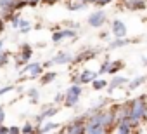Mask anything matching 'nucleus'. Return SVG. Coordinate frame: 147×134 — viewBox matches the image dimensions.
<instances>
[{"label": "nucleus", "instance_id": "nucleus-1", "mask_svg": "<svg viewBox=\"0 0 147 134\" xmlns=\"http://www.w3.org/2000/svg\"><path fill=\"white\" fill-rule=\"evenodd\" d=\"M145 108H147V98L140 96L131 101H128V120L133 127H137L142 120H145Z\"/></svg>", "mask_w": 147, "mask_h": 134}, {"label": "nucleus", "instance_id": "nucleus-2", "mask_svg": "<svg viewBox=\"0 0 147 134\" xmlns=\"http://www.w3.org/2000/svg\"><path fill=\"white\" fill-rule=\"evenodd\" d=\"M24 7L23 0H0V18L7 23L14 12H21Z\"/></svg>", "mask_w": 147, "mask_h": 134}, {"label": "nucleus", "instance_id": "nucleus-3", "mask_svg": "<svg viewBox=\"0 0 147 134\" xmlns=\"http://www.w3.org/2000/svg\"><path fill=\"white\" fill-rule=\"evenodd\" d=\"M82 94H83V85H80V84H71V85L66 89V92H64V101H62V105H64L66 108H75V106L80 103Z\"/></svg>", "mask_w": 147, "mask_h": 134}, {"label": "nucleus", "instance_id": "nucleus-4", "mask_svg": "<svg viewBox=\"0 0 147 134\" xmlns=\"http://www.w3.org/2000/svg\"><path fill=\"white\" fill-rule=\"evenodd\" d=\"M45 70H43V66H42V63H38V61H30L28 64H24L23 68H21V79H26V80H38L40 79V75L43 73Z\"/></svg>", "mask_w": 147, "mask_h": 134}, {"label": "nucleus", "instance_id": "nucleus-5", "mask_svg": "<svg viewBox=\"0 0 147 134\" xmlns=\"http://www.w3.org/2000/svg\"><path fill=\"white\" fill-rule=\"evenodd\" d=\"M7 23H11V26H12L14 30L21 31L23 35H26V33H30V31L33 30V25H31V21L24 19V18L21 16V12H14V14L9 18V21H7Z\"/></svg>", "mask_w": 147, "mask_h": 134}, {"label": "nucleus", "instance_id": "nucleus-6", "mask_svg": "<svg viewBox=\"0 0 147 134\" xmlns=\"http://www.w3.org/2000/svg\"><path fill=\"white\" fill-rule=\"evenodd\" d=\"M78 37L76 30H73V28H55L52 31V44H61L64 40H75Z\"/></svg>", "mask_w": 147, "mask_h": 134}, {"label": "nucleus", "instance_id": "nucleus-7", "mask_svg": "<svg viewBox=\"0 0 147 134\" xmlns=\"http://www.w3.org/2000/svg\"><path fill=\"white\" fill-rule=\"evenodd\" d=\"M85 120H87V115H80L76 118H73L69 124H66L62 129L67 132V134H85Z\"/></svg>", "mask_w": 147, "mask_h": 134}, {"label": "nucleus", "instance_id": "nucleus-8", "mask_svg": "<svg viewBox=\"0 0 147 134\" xmlns=\"http://www.w3.org/2000/svg\"><path fill=\"white\" fill-rule=\"evenodd\" d=\"M31 57H33V47L30 45V44H21V47H19V52L16 54V66H24V64H28L30 61H31Z\"/></svg>", "mask_w": 147, "mask_h": 134}, {"label": "nucleus", "instance_id": "nucleus-9", "mask_svg": "<svg viewBox=\"0 0 147 134\" xmlns=\"http://www.w3.org/2000/svg\"><path fill=\"white\" fill-rule=\"evenodd\" d=\"M57 113H59V106H57V105H49V106H45V108L35 117L33 124H35V125H40V124H43L45 120H52V117H55Z\"/></svg>", "mask_w": 147, "mask_h": 134}, {"label": "nucleus", "instance_id": "nucleus-10", "mask_svg": "<svg viewBox=\"0 0 147 134\" xmlns=\"http://www.w3.org/2000/svg\"><path fill=\"white\" fill-rule=\"evenodd\" d=\"M106 21H107V14H106V11H102V9H97V11L90 12L88 19H87L88 26H92V28H100V26L106 25Z\"/></svg>", "mask_w": 147, "mask_h": 134}, {"label": "nucleus", "instance_id": "nucleus-11", "mask_svg": "<svg viewBox=\"0 0 147 134\" xmlns=\"http://www.w3.org/2000/svg\"><path fill=\"white\" fill-rule=\"evenodd\" d=\"M73 52H69V51H59V52H55L52 57H50V61H52V64L55 66H62V64H71L73 63Z\"/></svg>", "mask_w": 147, "mask_h": 134}, {"label": "nucleus", "instance_id": "nucleus-12", "mask_svg": "<svg viewBox=\"0 0 147 134\" xmlns=\"http://www.w3.org/2000/svg\"><path fill=\"white\" fill-rule=\"evenodd\" d=\"M109 31L114 35V38H125L126 37V25H125V21L113 19L111 26H109Z\"/></svg>", "mask_w": 147, "mask_h": 134}, {"label": "nucleus", "instance_id": "nucleus-13", "mask_svg": "<svg viewBox=\"0 0 147 134\" xmlns=\"http://www.w3.org/2000/svg\"><path fill=\"white\" fill-rule=\"evenodd\" d=\"M78 75V84L80 85H85V84H92L99 75H97V72H94V70H88V68H83L80 73H76Z\"/></svg>", "mask_w": 147, "mask_h": 134}, {"label": "nucleus", "instance_id": "nucleus-14", "mask_svg": "<svg viewBox=\"0 0 147 134\" xmlns=\"http://www.w3.org/2000/svg\"><path fill=\"white\" fill-rule=\"evenodd\" d=\"M128 84V79L126 77H121V75H113L111 77V80H107V91L109 92H113V91H116V89H119V87H125Z\"/></svg>", "mask_w": 147, "mask_h": 134}, {"label": "nucleus", "instance_id": "nucleus-15", "mask_svg": "<svg viewBox=\"0 0 147 134\" xmlns=\"http://www.w3.org/2000/svg\"><path fill=\"white\" fill-rule=\"evenodd\" d=\"M113 131H116V134H133V125L128 118H125V120H118Z\"/></svg>", "mask_w": 147, "mask_h": 134}, {"label": "nucleus", "instance_id": "nucleus-16", "mask_svg": "<svg viewBox=\"0 0 147 134\" xmlns=\"http://www.w3.org/2000/svg\"><path fill=\"white\" fill-rule=\"evenodd\" d=\"M36 127H38V134H47V132H52V131L59 129V124L54 122V120H45L43 124H40Z\"/></svg>", "mask_w": 147, "mask_h": 134}, {"label": "nucleus", "instance_id": "nucleus-17", "mask_svg": "<svg viewBox=\"0 0 147 134\" xmlns=\"http://www.w3.org/2000/svg\"><path fill=\"white\" fill-rule=\"evenodd\" d=\"M57 79V72H54V70H45L42 75H40V84L42 85H49V84H52L54 80Z\"/></svg>", "mask_w": 147, "mask_h": 134}, {"label": "nucleus", "instance_id": "nucleus-18", "mask_svg": "<svg viewBox=\"0 0 147 134\" xmlns=\"http://www.w3.org/2000/svg\"><path fill=\"white\" fill-rule=\"evenodd\" d=\"M123 68V61L121 59H114V61H107V72L109 75H118Z\"/></svg>", "mask_w": 147, "mask_h": 134}, {"label": "nucleus", "instance_id": "nucleus-19", "mask_svg": "<svg viewBox=\"0 0 147 134\" xmlns=\"http://www.w3.org/2000/svg\"><path fill=\"white\" fill-rule=\"evenodd\" d=\"M66 5L69 11H82L88 5L87 0H66Z\"/></svg>", "mask_w": 147, "mask_h": 134}, {"label": "nucleus", "instance_id": "nucleus-20", "mask_svg": "<svg viewBox=\"0 0 147 134\" xmlns=\"http://www.w3.org/2000/svg\"><path fill=\"white\" fill-rule=\"evenodd\" d=\"M145 82H147V75H138V77H135V79L128 80L126 87H128V91H135L137 87H140V85H142V84H145Z\"/></svg>", "mask_w": 147, "mask_h": 134}, {"label": "nucleus", "instance_id": "nucleus-21", "mask_svg": "<svg viewBox=\"0 0 147 134\" xmlns=\"http://www.w3.org/2000/svg\"><path fill=\"white\" fill-rule=\"evenodd\" d=\"M133 40H130V38H114V40H109V49L111 51H114V49H121V47H125V45H130Z\"/></svg>", "mask_w": 147, "mask_h": 134}, {"label": "nucleus", "instance_id": "nucleus-22", "mask_svg": "<svg viewBox=\"0 0 147 134\" xmlns=\"http://www.w3.org/2000/svg\"><path fill=\"white\" fill-rule=\"evenodd\" d=\"M26 96H28V101H30L31 105H36V103L40 101V91H38L36 87H30V89L26 91Z\"/></svg>", "mask_w": 147, "mask_h": 134}, {"label": "nucleus", "instance_id": "nucleus-23", "mask_svg": "<svg viewBox=\"0 0 147 134\" xmlns=\"http://www.w3.org/2000/svg\"><path fill=\"white\" fill-rule=\"evenodd\" d=\"M21 134H38V127L33 122H24L21 125Z\"/></svg>", "mask_w": 147, "mask_h": 134}, {"label": "nucleus", "instance_id": "nucleus-24", "mask_svg": "<svg viewBox=\"0 0 147 134\" xmlns=\"http://www.w3.org/2000/svg\"><path fill=\"white\" fill-rule=\"evenodd\" d=\"M106 87H107V80L102 79V77H97V79L92 82V89H94V91H104Z\"/></svg>", "mask_w": 147, "mask_h": 134}, {"label": "nucleus", "instance_id": "nucleus-25", "mask_svg": "<svg viewBox=\"0 0 147 134\" xmlns=\"http://www.w3.org/2000/svg\"><path fill=\"white\" fill-rule=\"evenodd\" d=\"M11 63V52L5 49H0V68H4Z\"/></svg>", "mask_w": 147, "mask_h": 134}, {"label": "nucleus", "instance_id": "nucleus-26", "mask_svg": "<svg viewBox=\"0 0 147 134\" xmlns=\"http://www.w3.org/2000/svg\"><path fill=\"white\" fill-rule=\"evenodd\" d=\"M14 89H16V85H14V84H7V85H2V87H0V96H5V94L12 92Z\"/></svg>", "mask_w": 147, "mask_h": 134}, {"label": "nucleus", "instance_id": "nucleus-27", "mask_svg": "<svg viewBox=\"0 0 147 134\" xmlns=\"http://www.w3.org/2000/svg\"><path fill=\"white\" fill-rule=\"evenodd\" d=\"M113 2V0H92L90 4H94V5H97V7H106V5H109Z\"/></svg>", "mask_w": 147, "mask_h": 134}, {"label": "nucleus", "instance_id": "nucleus-28", "mask_svg": "<svg viewBox=\"0 0 147 134\" xmlns=\"http://www.w3.org/2000/svg\"><path fill=\"white\" fill-rule=\"evenodd\" d=\"M26 7H36L40 4H43V0H23Z\"/></svg>", "mask_w": 147, "mask_h": 134}, {"label": "nucleus", "instance_id": "nucleus-29", "mask_svg": "<svg viewBox=\"0 0 147 134\" xmlns=\"http://www.w3.org/2000/svg\"><path fill=\"white\" fill-rule=\"evenodd\" d=\"M9 134H21V127L19 125H9Z\"/></svg>", "mask_w": 147, "mask_h": 134}, {"label": "nucleus", "instance_id": "nucleus-30", "mask_svg": "<svg viewBox=\"0 0 147 134\" xmlns=\"http://www.w3.org/2000/svg\"><path fill=\"white\" fill-rule=\"evenodd\" d=\"M123 5L125 4H147V0H121Z\"/></svg>", "mask_w": 147, "mask_h": 134}, {"label": "nucleus", "instance_id": "nucleus-31", "mask_svg": "<svg viewBox=\"0 0 147 134\" xmlns=\"http://www.w3.org/2000/svg\"><path fill=\"white\" fill-rule=\"evenodd\" d=\"M62 101H64V92H57V94H55L54 103H55V105H59V103H62Z\"/></svg>", "mask_w": 147, "mask_h": 134}, {"label": "nucleus", "instance_id": "nucleus-32", "mask_svg": "<svg viewBox=\"0 0 147 134\" xmlns=\"http://www.w3.org/2000/svg\"><path fill=\"white\" fill-rule=\"evenodd\" d=\"M0 134H9V125L0 124Z\"/></svg>", "mask_w": 147, "mask_h": 134}, {"label": "nucleus", "instance_id": "nucleus-33", "mask_svg": "<svg viewBox=\"0 0 147 134\" xmlns=\"http://www.w3.org/2000/svg\"><path fill=\"white\" fill-rule=\"evenodd\" d=\"M5 122V110L4 106H0V124H4Z\"/></svg>", "mask_w": 147, "mask_h": 134}, {"label": "nucleus", "instance_id": "nucleus-34", "mask_svg": "<svg viewBox=\"0 0 147 134\" xmlns=\"http://www.w3.org/2000/svg\"><path fill=\"white\" fill-rule=\"evenodd\" d=\"M5 25H7V23H5L2 18H0V35H2V33L5 31Z\"/></svg>", "mask_w": 147, "mask_h": 134}, {"label": "nucleus", "instance_id": "nucleus-35", "mask_svg": "<svg viewBox=\"0 0 147 134\" xmlns=\"http://www.w3.org/2000/svg\"><path fill=\"white\" fill-rule=\"evenodd\" d=\"M109 35H111V31H100V38H102V40H104V38H107Z\"/></svg>", "mask_w": 147, "mask_h": 134}, {"label": "nucleus", "instance_id": "nucleus-36", "mask_svg": "<svg viewBox=\"0 0 147 134\" xmlns=\"http://www.w3.org/2000/svg\"><path fill=\"white\" fill-rule=\"evenodd\" d=\"M45 4H55V2H59V0H43Z\"/></svg>", "mask_w": 147, "mask_h": 134}, {"label": "nucleus", "instance_id": "nucleus-37", "mask_svg": "<svg viewBox=\"0 0 147 134\" xmlns=\"http://www.w3.org/2000/svg\"><path fill=\"white\" fill-rule=\"evenodd\" d=\"M0 49H4V40L0 38Z\"/></svg>", "mask_w": 147, "mask_h": 134}, {"label": "nucleus", "instance_id": "nucleus-38", "mask_svg": "<svg viewBox=\"0 0 147 134\" xmlns=\"http://www.w3.org/2000/svg\"><path fill=\"white\" fill-rule=\"evenodd\" d=\"M59 134H67V132H66L64 129H61V131H59Z\"/></svg>", "mask_w": 147, "mask_h": 134}, {"label": "nucleus", "instance_id": "nucleus-39", "mask_svg": "<svg viewBox=\"0 0 147 134\" xmlns=\"http://www.w3.org/2000/svg\"><path fill=\"white\" fill-rule=\"evenodd\" d=\"M145 118H147V108H145Z\"/></svg>", "mask_w": 147, "mask_h": 134}]
</instances>
